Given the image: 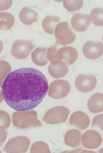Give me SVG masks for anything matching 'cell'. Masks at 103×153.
Instances as JSON below:
<instances>
[{"mask_svg":"<svg viewBox=\"0 0 103 153\" xmlns=\"http://www.w3.org/2000/svg\"><path fill=\"white\" fill-rule=\"evenodd\" d=\"M70 85L67 81L56 80L50 84L48 95L53 99H63L70 93Z\"/></svg>","mask_w":103,"mask_h":153,"instance_id":"5","label":"cell"},{"mask_svg":"<svg viewBox=\"0 0 103 153\" xmlns=\"http://www.w3.org/2000/svg\"><path fill=\"white\" fill-rule=\"evenodd\" d=\"M10 125V118L9 114L5 111H0V126L8 128Z\"/></svg>","mask_w":103,"mask_h":153,"instance_id":"26","label":"cell"},{"mask_svg":"<svg viewBox=\"0 0 103 153\" xmlns=\"http://www.w3.org/2000/svg\"><path fill=\"white\" fill-rule=\"evenodd\" d=\"M14 17L8 12L0 13V29L8 30L12 29L14 24Z\"/></svg>","mask_w":103,"mask_h":153,"instance_id":"19","label":"cell"},{"mask_svg":"<svg viewBox=\"0 0 103 153\" xmlns=\"http://www.w3.org/2000/svg\"><path fill=\"white\" fill-rule=\"evenodd\" d=\"M97 84V78L92 74H81L76 79V86L82 93L92 91L96 87Z\"/></svg>","mask_w":103,"mask_h":153,"instance_id":"8","label":"cell"},{"mask_svg":"<svg viewBox=\"0 0 103 153\" xmlns=\"http://www.w3.org/2000/svg\"><path fill=\"white\" fill-rule=\"evenodd\" d=\"M35 47L30 41L18 39L14 42L12 45L11 53L14 57L19 60H22L29 56L30 53Z\"/></svg>","mask_w":103,"mask_h":153,"instance_id":"7","label":"cell"},{"mask_svg":"<svg viewBox=\"0 0 103 153\" xmlns=\"http://www.w3.org/2000/svg\"><path fill=\"white\" fill-rule=\"evenodd\" d=\"M83 53L89 59H97L103 55V43L100 42H86L83 47Z\"/></svg>","mask_w":103,"mask_h":153,"instance_id":"10","label":"cell"},{"mask_svg":"<svg viewBox=\"0 0 103 153\" xmlns=\"http://www.w3.org/2000/svg\"><path fill=\"white\" fill-rule=\"evenodd\" d=\"M54 33L57 43L59 45H70L76 39V34L72 31L67 22H60L56 26Z\"/></svg>","mask_w":103,"mask_h":153,"instance_id":"4","label":"cell"},{"mask_svg":"<svg viewBox=\"0 0 103 153\" xmlns=\"http://www.w3.org/2000/svg\"><path fill=\"white\" fill-rule=\"evenodd\" d=\"M37 113L35 111L28 112H16L12 116L13 124L20 129H28L39 128L42 124L37 119Z\"/></svg>","mask_w":103,"mask_h":153,"instance_id":"2","label":"cell"},{"mask_svg":"<svg viewBox=\"0 0 103 153\" xmlns=\"http://www.w3.org/2000/svg\"><path fill=\"white\" fill-rule=\"evenodd\" d=\"M99 126L103 129V114L98 115L95 117L93 119V121L92 126Z\"/></svg>","mask_w":103,"mask_h":153,"instance_id":"27","label":"cell"},{"mask_svg":"<svg viewBox=\"0 0 103 153\" xmlns=\"http://www.w3.org/2000/svg\"><path fill=\"white\" fill-rule=\"evenodd\" d=\"M70 111L64 106H57L49 109L43 118V120L49 124H60L66 121Z\"/></svg>","mask_w":103,"mask_h":153,"instance_id":"3","label":"cell"},{"mask_svg":"<svg viewBox=\"0 0 103 153\" xmlns=\"http://www.w3.org/2000/svg\"><path fill=\"white\" fill-rule=\"evenodd\" d=\"M19 18L24 24L31 25L37 22L38 14L35 10L31 9L29 7H24L20 12Z\"/></svg>","mask_w":103,"mask_h":153,"instance_id":"15","label":"cell"},{"mask_svg":"<svg viewBox=\"0 0 103 153\" xmlns=\"http://www.w3.org/2000/svg\"><path fill=\"white\" fill-rule=\"evenodd\" d=\"M90 23V17L86 14L76 13L71 19V25L78 32L86 31Z\"/></svg>","mask_w":103,"mask_h":153,"instance_id":"12","label":"cell"},{"mask_svg":"<svg viewBox=\"0 0 103 153\" xmlns=\"http://www.w3.org/2000/svg\"><path fill=\"white\" fill-rule=\"evenodd\" d=\"M2 101H3V98H2V96L1 93V91H0V103L2 102Z\"/></svg>","mask_w":103,"mask_h":153,"instance_id":"31","label":"cell"},{"mask_svg":"<svg viewBox=\"0 0 103 153\" xmlns=\"http://www.w3.org/2000/svg\"><path fill=\"white\" fill-rule=\"evenodd\" d=\"M12 1H0V11L6 10L10 8L12 5Z\"/></svg>","mask_w":103,"mask_h":153,"instance_id":"28","label":"cell"},{"mask_svg":"<svg viewBox=\"0 0 103 153\" xmlns=\"http://www.w3.org/2000/svg\"><path fill=\"white\" fill-rule=\"evenodd\" d=\"M47 59L51 62H53L54 61L60 60L56 46L51 47L48 49L47 51Z\"/></svg>","mask_w":103,"mask_h":153,"instance_id":"25","label":"cell"},{"mask_svg":"<svg viewBox=\"0 0 103 153\" xmlns=\"http://www.w3.org/2000/svg\"><path fill=\"white\" fill-rule=\"evenodd\" d=\"M7 137V132L6 131L5 128L0 126V147L2 146Z\"/></svg>","mask_w":103,"mask_h":153,"instance_id":"29","label":"cell"},{"mask_svg":"<svg viewBox=\"0 0 103 153\" xmlns=\"http://www.w3.org/2000/svg\"><path fill=\"white\" fill-rule=\"evenodd\" d=\"M12 70V67L8 62L0 60V86H2L4 78Z\"/></svg>","mask_w":103,"mask_h":153,"instance_id":"23","label":"cell"},{"mask_svg":"<svg viewBox=\"0 0 103 153\" xmlns=\"http://www.w3.org/2000/svg\"><path fill=\"white\" fill-rule=\"evenodd\" d=\"M103 94L97 93L90 97L88 101V108L92 113L102 112L103 110Z\"/></svg>","mask_w":103,"mask_h":153,"instance_id":"16","label":"cell"},{"mask_svg":"<svg viewBox=\"0 0 103 153\" xmlns=\"http://www.w3.org/2000/svg\"><path fill=\"white\" fill-rule=\"evenodd\" d=\"M30 153H51L47 144L42 141H39L33 144L31 147Z\"/></svg>","mask_w":103,"mask_h":153,"instance_id":"24","label":"cell"},{"mask_svg":"<svg viewBox=\"0 0 103 153\" xmlns=\"http://www.w3.org/2000/svg\"><path fill=\"white\" fill-rule=\"evenodd\" d=\"M103 8H96L90 13V19L92 22L97 26H103Z\"/></svg>","mask_w":103,"mask_h":153,"instance_id":"21","label":"cell"},{"mask_svg":"<svg viewBox=\"0 0 103 153\" xmlns=\"http://www.w3.org/2000/svg\"><path fill=\"white\" fill-rule=\"evenodd\" d=\"M46 47H39L33 51L31 54V58L33 62L39 66H43L48 63L47 57Z\"/></svg>","mask_w":103,"mask_h":153,"instance_id":"17","label":"cell"},{"mask_svg":"<svg viewBox=\"0 0 103 153\" xmlns=\"http://www.w3.org/2000/svg\"><path fill=\"white\" fill-rule=\"evenodd\" d=\"M0 153H1V152H0Z\"/></svg>","mask_w":103,"mask_h":153,"instance_id":"32","label":"cell"},{"mask_svg":"<svg viewBox=\"0 0 103 153\" xmlns=\"http://www.w3.org/2000/svg\"><path fill=\"white\" fill-rule=\"evenodd\" d=\"M84 1L82 0L77 1H64L63 6L68 11L74 12L80 10L83 6Z\"/></svg>","mask_w":103,"mask_h":153,"instance_id":"22","label":"cell"},{"mask_svg":"<svg viewBox=\"0 0 103 153\" xmlns=\"http://www.w3.org/2000/svg\"><path fill=\"white\" fill-rule=\"evenodd\" d=\"M49 90V82L41 71L22 68L10 72L2 86L7 104L18 111H29L43 101Z\"/></svg>","mask_w":103,"mask_h":153,"instance_id":"1","label":"cell"},{"mask_svg":"<svg viewBox=\"0 0 103 153\" xmlns=\"http://www.w3.org/2000/svg\"><path fill=\"white\" fill-rule=\"evenodd\" d=\"M48 71L53 78H63L68 74V65L61 60L54 61L49 64Z\"/></svg>","mask_w":103,"mask_h":153,"instance_id":"13","label":"cell"},{"mask_svg":"<svg viewBox=\"0 0 103 153\" xmlns=\"http://www.w3.org/2000/svg\"><path fill=\"white\" fill-rule=\"evenodd\" d=\"M69 123L72 126L78 128L81 130H84L89 126L90 119L85 113L77 111L71 115Z\"/></svg>","mask_w":103,"mask_h":153,"instance_id":"11","label":"cell"},{"mask_svg":"<svg viewBox=\"0 0 103 153\" xmlns=\"http://www.w3.org/2000/svg\"><path fill=\"white\" fill-rule=\"evenodd\" d=\"M60 22V18L58 16H48L42 21V27L47 33L53 34L55 25Z\"/></svg>","mask_w":103,"mask_h":153,"instance_id":"20","label":"cell"},{"mask_svg":"<svg viewBox=\"0 0 103 153\" xmlns=\"http://www.w3.org/2000/svg\"><path fill=\"white\" fill-rule=\"evenodd\" d=\"M30 140L25 136H18L10 140L4 148L6 153H25L30 145Z\"/></svg>","mask_w":103,"mask_h":153,"instance_id":"6","label":"cell"},{"mask_svg":"<svg viewBox=\"0 0 103 153\" xmlns=\"http://www.w3.org/2000/svg\"><path fill=\"white\" fill-rule=\"evenodd\" d=\"M82 138V143L84 147L90 149H97L102 142V137L100 134L94 130L86 131Z\"/></svg>","mask_w":103,"mask_h":153,"instance_id":"9","label":"cell"},{"mask_svg":"<svg viewBox=\"0 0 103 153\" xmlns=\"http://www.w3.org/2000/svg\"><path fill=\"white\" fill-rule=\"evenodd\" d=\"M82 134L76 129H72L68 131L65 135L64 142L66 145L75 148L80 146Z\"/></svg>","mask_w":103,"mask_h":153,"instance_id":"18","label":"cell"},{"mask_svg":"<svg viewBox=\"0 0 103 153\" xmlns=\"http://www.w3.org/2000/svg\"><path fill=\"white\" fill-rule=\"evenodd\" d=\"M60 60H64L69 65L75 63L77 60L78 53L75 48L71 47H63L58 51Z\"/></svg>","mask_w":103,"mask_h":153,"instance_id":"14","label":"cell"},{"mask_svg":"<svg viewBox=\"0 0 103 153\" xmlns=\"http://www.w3.org/2000/svg\"><path fill=\"white\" fill-rule=\"evenodd\" d=\"M3 42H2L1 40H0V53L2 51L3 49Z\"/></svg>","mask_w":103,"mask_h":153,"instance_id":"30","label":"cell"}]
</instances>
